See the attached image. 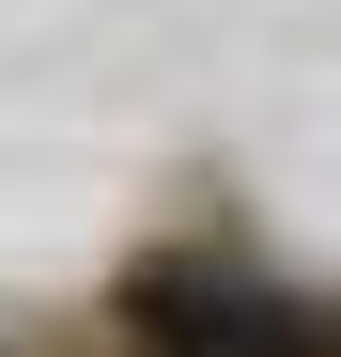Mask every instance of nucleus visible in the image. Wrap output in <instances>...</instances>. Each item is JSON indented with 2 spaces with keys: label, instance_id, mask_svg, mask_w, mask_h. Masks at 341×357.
I'll list each match as a JSON object with an SVG mask.
<instances>
[{
  "label": "nucleus",
  "instance_id": "obj_2",
  "mask_svg": "<svg viewBox=\"0 0 341 357\" xmlns=\"http://www.w3.org/2000/svg\"><path fill=\"white\" fill-rule=\"evenodd\" d=\"M140 357H170V342H140Z\"/></svg>",
  "mask_w": 341,
  "mask_h": 357
},
{
  "label": "nucleus",
  "instance_id": "obj_1",
  "mask_svg": "<svg viewBox=\"0 0 341 357\" xmlns=\"http://www.w3.org/2000/svg\"><path fill=\"white\" fill-rule=\"evenodd\" d=\"M125 326L170 342V357H341V326H310L295 295L217 280V264H140V280H125Z\"/></svg>",
  "mask_w": 341,
  "mask_h": 357
}]
</instances>
